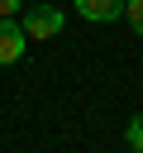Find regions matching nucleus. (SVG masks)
<instances>
[{"label":"nucleus","instance_id":"1","mask_svg":"<svg viewBox=\"0 0 143 153\" xmlns=\"http://www.w3.org/2000/svg\"><path fill=\"white\" fill-rule=\"evenodd\" d=\"M62 24H67V14H62L57 5H24V10H19V29L29 33V43H38V38H57Z\"/></svg>","mask_w":143,"mask_h":153},{"label":"nucleus","instance_id":"2","mask_svg":"<svg viewBox=\"0 0 143 153\" xmlns=\"http://www.w3.org/2000/svg\"><path fill=\"white\" fill-rule=\"evenodd\" d=\"M29 53V33L19 29V19H0V67L19 62Z\"/></svg>","mask_w":143,"mask_h":153},{"label":"nucleus","instance_id":"3","mask_svg":"<svg viewBox=\"0 0 143 153\" xmlns=\"http://www.w3.org/2000/svg\"><path fill=\"white\" fill-rule=\"evenodd\" d=\"M72 5H76V14L86 24H114L124 14V0H72Z\"/></svg>","mask_w":143,"mask_h":153},{"label":"nucleus","instance_id":"4","mask_svg":"<svg viewBox=\"0 0 143 153\" xmlns=\"http://www.w3.org/2000/svg\"><path fill=\"white\" fill-rule=\"evenodd\" d=\"M124 148H133V153H143V115H133V120L124 124Z\"/></svg>","mask_w":143,"mask_h":153},{"label":"nucleus","instance_id":"5","mask_svg":"<svg viewBox=\"0 0 143 153\" xmlns=\"http://www.w3.org/2000/svg\"><path fill=\"white\" fill-rule=\"evenodd\" d=\"M119 19H124V24L143 38V0H124V14H119Z\"/></svg>","mask_w":143,"mask_h":153},{"label":"nucleus","instance_id":"6","mask_svg":"<svg viewBox=\"0 0 143 153\" xmlns=\"http://www.w3.org/2000/svg\"><path fill=\"white\" fill-rule=\"evenodd\" d=\"M19 10H24V0H0V19H19Z\"/></svg>","mask_w":143,"mask_h":153},{"label":"nucleus","instance_id":"7","mask_svg":"<svg viewBox=\"0 0 143 153\" xmlns=\"http://www.w3.org/2000/svg\"><path fill=\"white\" fill-rule=\"evenodd\" d=\"M124 153H133V148H124Z\"/></svg>","mask_w":143,"mask_h":153}]
</instances>
